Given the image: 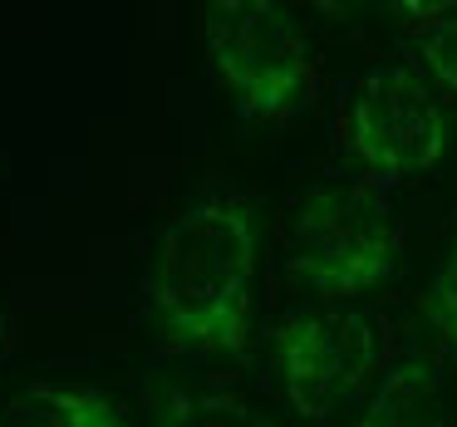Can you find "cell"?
<instances>
[{"instance_id":"cell-1","label":"cell","mask_w":457,"mask_h":427,"mask_svg":"<svg viewBox=\"0 0 457 427\" xmlns=\"http://www.w3.org/2000/svg\"><path fill=\"white\" fill-rule=\"evenodd\" d=\"M261 211L212 187L162 226L143 275V319L178 358H246L256 329Z\"/></svg>"},{"instance_id":"cell-3","label":"cell","mask_w":457,"mask_h":427,"mask_svg":"<svg viewBox=\"0 0 457 427\" xmlns=\"http://www.w3.org/2000/svg\"><path fill=\"white\" fill-rule=\"evenodd\" d=\"M398 217L388 192L354 172H329L300 192L286 221V270L325 305L374 295L398 270Z\"/></svg>"},{"instance_id":"cell-9","label":"cell","mask_w":457,"mask_h":427,"mask_svg":"<svg viewBox=\"0 0 457 427\" xmlns=\"http://www.w3.org/2000/svg\"><path fill=\"white\" fill-rule=\"evenodd\" d=\"M413 54H418V70H423L443 94L457 99V11L443 15V21H433V25H418Z\"/></svg>"},{"instance_id":"cell-5","label":"cell","mask_w":457,"mask_h":427,"mask_svg":"<svg viewBox=\"0 0 457 427\" xmlns=\"http://www.w3.org/2000/svg\"><path fill=\"white\" fill-rule=\"evenodd\" d=\"M345 152L354 162V177L369 187L394 192L428 177L447 152V113L433 84L413 64H374L345 94Z\"/></svg>"},{"instance_id":"cell-4","label":"cell","mask_w":457,"mask_h":427,"mask_svg":"<svg viewBox=\"0 0 457 427\" xmlns=\"http://www.w3.org/2000/svg\"><path fill=\"white\" fill-rule=\"evenodd\" d=\"M398 354V329L384 309H286L270 334L276 388L305 427H329L349 403H364Z\"/></svg>"},{"instance_id":"cell-11","label":"cell","mask_w":457,"mask_h":427,"mask_svg":"<svg viewBox=\"0 0 457 427\" xmlns=\"http://www.w3.org/2000/svg\"><path fill=\"white\" fill-rule=\"evenodd\" d=\"M378 5L394 11L398 21H408V25H433V21H443V15L457 11V0H378Z\"/></svg>"},{"instance_id":"cell-7","label":"cell","mask_w":457,"mask_h":427,"mask_svg":"<svg viewBox=\"0 0 457 427\" xmlns=\"http://www.w3.org/2000/svg\"><path fill=\"white\" fill-rule=\"evenodd\" d=\"M0 427H133V423L129 407L113 393H104L99 383L35 378L0 403Z\"/></svg>"},{"instance_id":"cell-6","label":"cell","mask_w":457,"mask_h":427,"mask_svg":"<svg viewBox=\"0 0 457 427\" xmlns=\"http://www.w3.org/2000/svg\"><path fill=\"white\" fill-rule=\"evenodd\" d=\"M354 427H453L443 374L418 354H398L374 393L359 403Z\"/></svg>"},{"instance_id":"cell-8","label":"cell","mask_w":457,"mask_h":427,"mask_svg":"<svg viewBox=\"0 0 457 427\" xmlns=\"http://www.w3.org/2000/svg\"><path fill=\"white\" fill-rule=\"evenodd\" d=\"M423 334L433 344V354L443 364H457V217L447 221V236H443V250L433 260V275L423 285Z\"/></svg>"},{"instance_id":"cell-12","label":"cell","mask_w":457,"mask_h":427,"mask_svg":"<svg viewBox=\"0 0 457 427\" xmlns=\"http://www.w3.org/2000/svg\"><path fill=\"white\" fill-rule=\"evenodd\" d=\"M300 5H310V11L329 15V21H349L354 11H364L369 0H300Z\"/></svg>"},{"instance_id":"cell-2","label":"cell","mask_w":457,"mask_h":427,"mask_svg":"<svg viewBox=\"0 0 457 427\" xmlns=\"http://www.w3.org/2000/svg\"><path fill=\"white\" fill-rule=\"evenodd\" d=\"M212 79L246 123H295L325 89V60L290 0H197Z\"/></svg>"},{"instance_id":"cell-10","label":"cell","mask_w":457,"mask_h":427,"mask_svg":"<svg viewBox=\"0 0 457 427\" xmlns=\"http://www.w3.org/2000/svg\"><path fill=\"white\" fill-rule=\"evenodd\" d=\"M168 427H280V423H270L266 413H256V407L241 403V398L207 393V398L178 403V413H172Z\"/></svg>"},{"instance_id":"cell-13","label":"cell","mask_w":457,"mask_h":427,"mask_svg":"<svg viewBox=\"0 0 457 427\" xmlns=\"http://www.w3.org/2000/svg\"><path fill=\"white\" fill-rule=\"evenodd\" d=\"M0 344H5V300H0Z\"/></svg>"}]
</instances>
